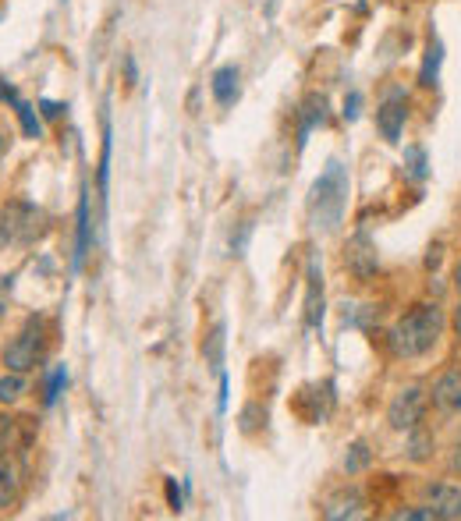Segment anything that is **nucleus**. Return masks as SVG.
I'll list each match as a JSON object with an SVG mask.
<instances>
[{"label":"nucleus","mask_w":461,"mask_h":521,"mask_svg":"<svg viewBox=\"0 0 461 521\" xmlns=\"http://www.w3.org/2000/svg\"><path fill=\"white\" fill-rule=\"evenodd\" d=\"M369 465H373V451H369L366 440H355V444L348 447V454H344V472H348V475H362Z\"/></svg>","instance_id":"4be33fe9"},{"label":"nucleus","mask_w":461,"mask_h":521,"mask_svg":"<svg viewBox=\"0 0 461 521\" xmlns=\"http://www.w3.org/2000/svg\"><path fill=\"white\" fill-rule=\"evenodd\" d=\"M408 117H412V100L401 86H391L383 93L380 107H376V132L387 146H398L401 135H405Z\"/></svg>","instance_id":"39448f33"},{"label":"nucleus","mask_w":461,"mask_h":521,"mask_svg":"<svg viewBox=\"0 0 461 521\" xmlns=\"http://www.w3.org/2000/svg\"><path fill=\"white\" fill-rule=\"evenodd\" d=\"M344 266L359 280H369L380 270V256H376V245L369 242V234H355L352 242L344 245Z\"/></svg>","instance_id":"f8f14e48"},{"label":"nucleus","mask_w":461,"mask_h":521,"mask_svg":"<svg viewBox=\"0 0 461 521\" xmlns=\"http://www.w3.org/2000/svg\"><path fill=\"white\" fill-rule=\"evenodd\" d=\"M25 390H29V383H25V373H4L0 376V408H11L18 405L25 397Z\"/></svg>","instance_id":"412c9836"},{"label":"nucleus","mask_w":461,"mask_h":521,"mask_svg":"<svg viewBox=\"0 0 461 521\" xmlns=\"http://www.w3.org/2000/svg\"><path fill=\"white\" fill-rule=\"evenodd\" d=\"M164 490H167V504H171V511H181V507H185V500H181L178 479H167Z\"/></svg>","instance_id":"cd10ccee"},{"label":"nucleus","mask_w":461,"mask_h":521,"mask_svg":"<svg viewBox=\"0 0 461 521\" xmlns=\"http://www.w3.org/2000/svg\"><path fill=\"white\" fill-rule=\"evenodd\" d=\"M430 405L447 419L461 415V369H444L430 387Z\"/></svg>","instance_id":"1a4fd4ad"},{"label":"nucleus","mask_w":461,"mask_h":521,"mask_svg":"<svg viewBox=\"0 0 461 521\" xmlns=\"http://www.w3.org/2000/svg\"><path fill=\"white\" fill-rule=\"evenodd\" d=\"M0 153H4V135H0Z\"/></svg>","instance_id":"72a5a7b5"},{"label":"nucleus","mask_w":461,"mask_h":521,"mask_svg":"<svg viewBox=\"0 0 461 521\" xmlns=\"http://www.w3.org/2000/svg\"><path fill=\"white\" fill-rule=\"evenodd\" d=\"M454 291H458V298H461V256H458V263H454Z\"/></svg>","instance_id":"473e14b6"},{"label":"nucleus","mask_w":461,"mask_h":521,"mask_svg":"<svg viewBox=\"0 0 461 521\" xmlns=\"http://www.w3.org/2000/svg\"><path fill=\"white\" fill-rule=\"evenodd\" d=\"M22 458H0V511L15 507L18 493H22Z\"/></svg>","instance_id":"dca6fc26"},{"label":"nucleus","mask_w":461,"mask_h":521,"mask_svg":"<svg viewBox=\"0 0 461 521\" xmlns=\"http://www.w3.org/2000/svg\"><path fill=\"white\" fill-rule=\"evenodd\" d=\"M348 188H352L348 185V167L341 160H327L320 178L313 181V192H309V224L320 234H334L344 224Z\"/></svg>","instance_id":"f03ea898"},{"label":"nucleus","mask_w":461,"mask_h":521,"mask_svg":"<svg viewBox=\"0 0 461 521\" xmlns=\"http://www.w3.org/2000/svg\"><path fill=\"white\" fill-rule=\"evenodd\" d=\"M125 78H128V86H135V82H139V68H135V57L132 54L125 57Z\"/></svg>","instance_id":"c756f323"},{"label":"nucleus","mask_w":461,"mask_h":521,"mask_svg":"<svg viewBox=\"0 0 461 521\" xmlns=\"http://www.w3.org/2000/svg\"><path fill=\"white\" fill-rule=\"evenodd\" d=\"M401 164H405V178L415 181V185H422V181L430 178V153H426V146H419V142L405 146Z\"/></svg>","instance_id":"a211bd4d"},{"label":"nucleus","mask_w":461,"mask_h":521,"mask_svg":"<svg viewBox=\"0 0 461 521\" xmlns=\"http://www.w3.org/2000/svg\"><path fill=\"white\" fill-rule=\"evenodd\" d=\"M11 107H15V117H18V125H22L25 139H43V121H40V114H36V107H32V103H25L22 96H18Z\"/></svg>","instance_id":"aec40b11"},{"label":"nucleus","mask_w":461,"mask_h":521,"mask_svg":"<svg viewBox=\"0 0 461 521\" xmlns=\"http://www.w3.org/2000/svg\"><path fill=\"white\" fill-rule=\"evenodd\" d=\"M408 440H405V454L408 461H415V465H422V461H430L433 451H437V436H433V429H426L419 422L415 429H408Z\"/></svg>","instance_id":"f3484780"},{"label":"nucleus","mask_w":461,"mask_h":521,"mask_svg":"<svg viewBox=\"0 0 461 521\" xmlns=\"http://www.w3.org/2000/svg\"><path fill=\"white\" fill-rule=\"evenodd\" d=\"M426 408H430V390L408 383V387H401L398 394L391 397V405H387V426H391L394 433H408V429H415L426 419Z\"/></svg>","instance_id":"423d86ee"},{"label":"nucleus","mask_w":461,"mask_h":521,"mask_svg":"<svg viewBox=\"0 0 461 521\" xmlns=\"http://www.w3.org/2000/svg\"><path fill=\"white\" fill-rule=\"evenodd\" d=\"M227 390H231V383H227V376L220 373V401H217L220 412H227Z\"/></svg>","instance_id":"7c9ffc66"},{"label":"nucleus","mask_w":461,"mask_h":521,"mask_svg":"<svg viewBox=\"0 0 461 521\" xmlns=\"http://www.w3.org/2000/svg\"><path fill=\"white\" fill-rule=\"evenodd\" d=\"M210 93L217 107H235L238 96H242V68L238 64H220L210 75Z\"/></svg>","instance_id":"ddd939ff"},{"label":"nucleus","mask_w":461,"mask_h":521,"mask_svg":"<svg viewBox=\"0 0 461 521\" xmlns=\"http://www.w3.org/2000/svg\"><path fill=\"white\" fill-rule=\"evenodd\" d=\"M89 245H93V217H89V188H82L79 210H75V259H71V270H82Z\"/></svg>","instance_id":"2eb2a0df"},{"label":"nucleus","mask_w":461,"mask_h":521,"mask_svg":"<svg viewBox=\"0 0 461 521\" xmlns=\"http://www.w3.org/2000/svg\"><path fill=\"white\" fill-rule=\"evenodd\" d=\"M362 507H366V500H362L359 486H341V490H334L327 500H323L320 514L330 521H341V518H359Z\"/></svg>","instance_id":"4468645a"},{"label":"nucleus","mask_w":461,"mask_h":521,"mask_svg":"<svg viewBox=\"0 0 461 521\" xmlns=\"http://www.w3.org/2000/svg\"><path fill=\"white\" fill-rule=\"evenodd\" d=\"M327 117H330V103L323 93H309L302 103H298L295 110V121H298V149L309 142V135L316 132V128L327 125Z\"/></svg>","instance_id":"9d476101"},{"label":"nucleus","mask_w":461,"mask_h":521,"mask_svg":"<svg viewBox=\"0 0 461 521\" xmlns=\"http://www.w3.org/2000/svg\"><path fill=\"white\" fill-rule=\"evenodd\" d=\"M422 504L430 507L433 518H444V521L461 518V486L444 483V479L426 483L422 486Z\"/></svg>","instance_id":"6e6552de"},{"label":"nucleus","mask_w":461,"mask_h":521,"mask_svg":"<svg viewBox=\"0 0 461 521\" xmlns=\"http://www.w3.org/2000/svg\"><path fill=\"white\" fill-rule=\"evenodd\" d=\"M447 330V312L437 302H415L387 330V351L401 362L426 358Z\"/></svg>","instance_id":"f257e3e1"},{"label":"nucleus","mask_w":461,"mask_h":521,"mask_svg":"<svg viewBox=\"0 0 461 521\" xmlns=\"http://www.w3.org/2000/svg\"><path fill=\"white\" fill-rule=\"evenodd\" d=\"M110 149H114V132H110V121H103V146H100V164H96V188H100L103 203H107V188H110Z\"/></svg>","instance_id":"6ab92c4d"},{"label":"nucleus","mask_w":461,"mask_h":521,"mask_svg":"<svg viewBox=\"0 0 461 521\" xmlns=\"http://www.w3.org/2000/svg\"><path fill=\"white\" fill-rule=\"evenodd\" d=\"M440 68H444V39L440 32L426 29V43H422V64H419V89H437L440 86Z\"/></svg>","instance_id":"9b49d317"},{"label":"nucleus","mask_w":461,"mask_h":521,"mask_svg":"<svg viewBox=\"0 0 461 521\" xmlns=\"http://www.w3.org/2000/svg\"><path fill=\"white\" fill-rule=\"evenodd\" d=\"M0 358H4V366L11 373H32V369L40 366L43 358H47V323H43V316L25 319L22 330L4 344V355Z\"/></svg>","instance_id":"20e7f679"},{"label":"nucleus","mask_w":461,"mask_h":521,"mask_svg":"<svg viewBox=\"0 0 461 521\" xmlns=\"http://www.w3.org/2000/svg\"><path fill=\"white\" fill-rule=\"evenodd\" d=\"M11 291H15V273H4V277H0V323H4V316H8Z\"/></svg>","instance_id":"bb28decb"},{"label":"nucleus","mask_w":461,"mask_h":521,"mask_svg":"<svg viewBox=\"0 0 461 521\" xmlns=\"http://www.w3.org/2000/svg\"><path fill=\"white\" fill-rule=\"evenodd\" d=\"M341 117H344V121H348V125H352V121H359V117H362V93H359V89H352V93L344 96V103H341Z\"/></svg>","instance_id":"a878e982"},{"label":"nucleus","mask_w":461,"mask_h":521,"mask_svg":"<svg viewBox=\"0 0 461 521\" xmlns=\"http://www.w3.org/2000/svg\"><path fill=\"white\" fill-rule=\"evenodd\" d=\"M238 426H242V433H256L259 426H266V408L259 405V401L245 405L242 415H238Z\"/></svg>","instance_id":"393cba45"},{"label":"nucleus","mask_w":461,"mask_h":521,"mask_svg":"<svg viewBox=\"0 0 461 521\" xmlns=\"http://www.w3.org/2000/svg\"><path fill=\"white\" fill-rule=\"evenodd\" d=\"M64 110H68V107H64V103H54V100H40V114L47 117V121H57V117H61Z\"/></svg>","instance_id":"c85d7f7f"},{"label":"nucleus","mask_w":461,"mask_h":521,"mask_svg":"<svg viewBox=\"0 0 461 521\" xmlns=\"http://www.w3.org/2000/svg\"><path fill=\"white\" fill-rule=\"evenodd\" d=\"M451 327H454V334H458V341H461V298H458V305H454Z\"/></svg>","instance_id":"2f4dec72"},{"label":"nucleus","mask_w":461,"mask_h":521,"mask_svg":"<svg viewBox=\"0 0 461 521\" xmlns=\"http://www.w3.org/2000/svg\"><path fill=\"white\" fill-rule=\"evenodd\" d=\"M64 387H68V366H54V373H50L47 383H43V405L54 408L57 401H61Z\"/></svg>","instance_id":"b1692460"},{"label":"nucleus","mask_w":461,"mask_h":521,"mask_svg":"<svg viewBox=\"0 0 461 521\" xmlns=\"http://www.w3.org/2000/svg\"><path fill=\"white\" fill-rule=\"evenodd\" d=\"M47 231V213L29 199H11L0 206V245H32Z\"/></svg>","instance_id":"7ed1b4c3"},{"label":"nucleus","mask_w":461,"mask_h":521,"mask_svg":"<svg viewBox=\"0 0 461 521\" xmlns=\"http://www.w3.org/2000/svg\"><path fill=\"white\" fill-rule=\"evenodd\" d=\"M203 355H206V366L220 373V362H224V323H217V327L210 330V337L203 341Z\"/></svg>","instance_id":"5701e85b"},{"label":"nucleus","mask_w":461,"mask_h":521,"mask_svg":"<svg viewBox=\"0 0 461 521\" xmlns=\"http://www.w3.org/2000/svg\"><path fill=\"white\" fill-rule=\"evenodd\" d=\"M323 309H327V298H323V266L320 259H309V270H305V330H320L323 327Z\"/></svg>","instance_id":"0eeeda50"}]
</instances>
